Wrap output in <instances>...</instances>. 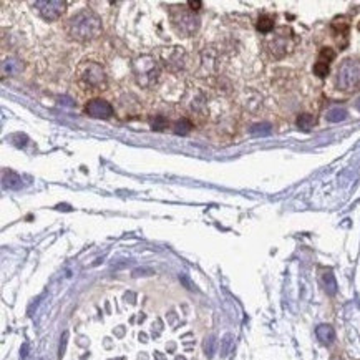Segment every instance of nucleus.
<instances>
[{
	"label": "nucleus",
	"instance_id": "1",
	"mask_svg": "<svg viewBox=\"0 0 360 360\" xmlns=\"http://www.w3.org/2000/svg\"><path fill=\"white\" fill-rule=\"evenodd\" d=\"M101 32V22L93 12H80L70 20V35L80 42L93 40L100 35Z\"/></svg>",
	"mask_w": 360,
	"mask_h": 360
},
{
	"label": "nucleus",
	"instance_id": "2",
	"mask_svg": "<svg viewBox=\"0 0 360 360\" xmlns=\"http://www.w3.org/2000/svg\"><path fill=\"white\" fill-rule=\"evenodd\" d=\"M337 88L342 91H352L360 87V62L348 58L337 70Z\"/></svg>",
	"mask_w": 360,
	"mask_h": 360
},
{
	"label": "nucleus",
	"instance_id": "3",
	"mask_svg": "<svg viewBox=\"0 0 360 360\" xmlns=\"http://www.w3.org/2000/svg\"><path fill=\"white\" fill-rule=\"evenodd\" d=\"M35 7L45 20L51 22L60 19V15L64 14L67 7V2H64V0H38V2H35Z\"/></svg>",
	"mask_w": 360,
	"mask_h": 360
},
{
	"label": "nucleus",
	"instance_id": "4",
	"mask_svg": "<svg viewBox=\"0 0 360 360\" xmlns=\"http://www.w3.org/2000/svg\"><path fill=\"white\" fill-rule=\"evenodd\" d=\"M173 20H174V24L178 25L179 30L183 33H188V35H191L193 32H196L199 27V19L193 12H188V10H174Z\"/></svg>",
	"mask_w": 360,
	"mask_h": 360
},
{
	"label": "nucleus",
	"instance_id": "5",
	"mask_svg": "<svg viewBox=\"0 0 360 360\" xmlns=\"http://www.w3.org/2000/svg\"><path fill=\"white\" fill-rule=\"evenodd\" d=\"M82 80L85 83L88 85L91 88H100L105 85V72H103V68L96 64H90L87 67V70L83 72L82 75Z\"/></svg>",
	"mask_w": 360,
	"mask_h": 360
},
{
	"label": "nucleus",
	"instance_id": "6",
	"mask_svg": "<svg viewBox=\"0 0 360 360\" xmlns=\"http://www.w3.org/2000/svg\"><path fill=\"white\" fill-rule=\"evenodd\" d=\"M85 113L93 118H110L113 115V108L105 100H91L85 106Z\"/></svg>",
	"mask_w": 360,
	"mask_h": 360
},
{
	"label": "nucleus",
	"instance_id": "7",
	"mask_svg": "<svg viewBox=\"0 0 360 360\" xmlns=\"http://www.w3.org/2000/svg\"><path fill=\"white\" fill-rule=\"evenodd\" d=\"M2 185H4V188H9V190H19V188L22 186V179H20L19 174L14 173V171L4 169V173H2Z\"/></svg>",
	"mask_w": 360,
	"mask_h": 360
},
{
	"label": "nucleus",
	"instance_id": "8",
	"mask_svg": "<svg viewBox=\"0 0 360 360\" xmlns=\"http://www.w3.org/2000/svg\"><path fill=\"white\" fill-rule=\"evenodd\" d=\"M24 70V65L22 62L15 60V58H7L2 62V75H19Z\"/></svg>",
	"mask_w": 360,
	"mask_h": 360
},
{
	"label": "nucleus",
	"instance_id": "9",
	"mask_svg": "<svg viewBox=\"0 0 360 360\" xmlns=\"http://www.w3.org/2000/svg\"><path fill=\"white\" fill-rule=\"evenodd\" d=\"M317 337L322 344H330L334 340V329L330 325H319L317 327Z\"/></svg>",
	"mask_w": 360,
	"mask_h": 360
},
{
	"label": "nucleus",
	"instance_id": "10",
	"mask_svg": "<svg viewBox=\"0 0 360 360\" xmlns=\"http://www.w3.org/2000/svg\"><path fill=\"white\" fill-rule=\"evenodd\" d=\"M314 125H316V118H314L312 115H309V113L299 115V118H297V127H299L301 130H304V131H309Z\"/></svg>",
	"mask_w": 360,
	"mask_h": 360
},
{
	"label": "nucleus",
	"instance_id": "11",
	"mask_svg": "<svg viewBox=\"0 0 360 360\" xmlns=\"http://www.w3.org/2000/svg\"><path fill=\"white\" fill-rule=\"evenodd\" d=\"M274 28V19L271 15H262L259 20H257V30L262 32V33H267L271 32Z\"/></svg>",
	"mask_w": 360,
	"mask_h": 360
},
{
	"label": "nucleus",
	"instance_id": "12",
	"mask_svg": "<svg viewBox=\"0 0 360 360\" xmlns=\"http://www.w3.org/2000/svg\"><path fill=\"white\" fill-rule=\"evenodd\" d=\"M347 118V111L342 110V108H332V110L327 111V119L330 123H339V122H344Z\"/></svg>",
	"mask_w": 360,
	"mask_h": 360
},
{
	"label": "nucleus",
	"instance_id": "13",
	"mask_svg": "<svg viewBox=\"0 0 360 360\" xmlns=\"http://www.w3.org/2000/svg\"><path fill=\"white\" fill-rule=\"evenodd\" d=\"M191 123L188 119H179V122L174 123V133L176 135H188L191 131Z\"/></svg>",
	"mask_w": 360,
	"mask_h": 360
},
{
	"label": "nucleus",
	"instance_id": "14",
	"mask_svg": "<svg viewBox=\"0 0 360 360\" xmlns=\"http://www.w3.org/2000/svg\"><path fill=\"white\" fill-rule=\"evenodd\" d=\"M271 133V125L269 123H261V125H254L251 128V135L254 136H264V135H269Z\"/></svg>",
	"mask_w": 360,
	"mask_h": 360
},
{
	"label": "nucleus",
	"instance_id": "15",
	"mask_svg": "<svg viewBox=\"0 0 360 360\" xmlns=\"http://www.w3.org/2000/svg\"><path fill=\"white\" fill-rule=\"evenodd\" d=\"M151 128L154 131H163L164 128H168V119L164 118L163 115H158L151 119Z\"/></svg>",
	"mask_w": 360,
	"mask_h": 360
},
{
	"label": "nucleus",
	"instance_id": "16",
	"mask_svg": "<svg viewBox=\"0 0 360 360\" xmlns=\"http://www.w3.org/2000/svg\"><path fill=\"white\" fill-rule=\"evenodd\" d=\"M335 56V51L332 48H324L321 51V55H319V62H324V64H330V60H334Z\"/></svg>",
	"mask_w": 360,
	"mask_h": 360
},
{
	"label": "nucleus",
	"instance_id": "17",
	"mask_svg": "<svg viewBox=\"0 0 360 360\" xmlns=\"http://www.w3.org/2000/svg\"><path fill=\"white\" fill-rule=\"evenodd\" d=\"M314 72H316V75H319L321 78H324V77L329 73V65L324 64V62H319V60H317L316 67H314Z\"/></svg>",
	"mask_w": 360,
	"mask_h": 360
},
{
	"label": "nucleus",
	"instance_id": "18",
	"mask_svg": "<svg viewBox=\"0 0 360 360\" xmlns=\"http://www.w3.org/2000/svg\"><path fill=\"white\" fill-rule=\"evenodd\" d=\"M324 281H325V285H327V290H329V294H334L335 292V281H334V276H332V272H327L324 276Z\"/></svg>",
	"mask_w": 360,
	"mask_h": 360
},
{
	"label": "nucleus",
	"instance_id": "19",
	"mask_svg": "<svg viewBox=\"0 0 360 360\" xmlns=\"http://www.w3.org/2000/svg\"><path fill=\"white\" fill-rule=\"evenodd\" d=\"M188 5H190V7H191V10H193V12H194V10H199V9H201V2H198V0H196V2H188Z\"/></svg>",
	"mask_w": 360,
	"mask_h": 360
},
{
	"label": "nucleus",
	"instance_id": "20",
	"mask_svg": "<svg viewBox=\"0 0 360 360\" xmlns=\"http://www.w3.org/2000/svg\"><path fill=\"white\" fill-rule=\"evenodd\" d=\"M357 110H358V111H360V98H358V100H357Z\"/></svg>",
	"mask_w": 360,
	"mask_h": 360
}]
</instances>
